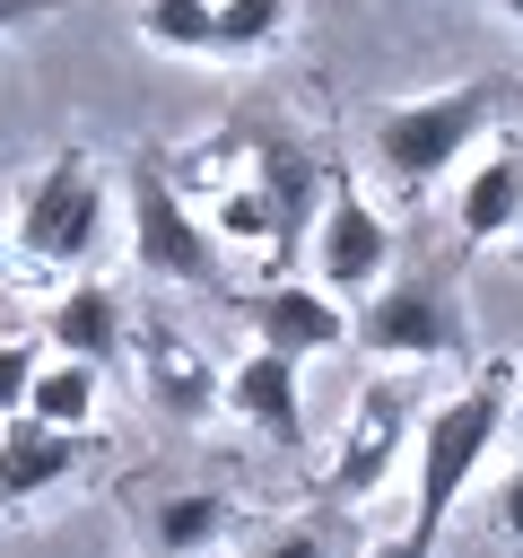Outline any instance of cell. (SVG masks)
I'll list each match as a JSON object with an SVG mask.
<instances>
[{"label": "cell", "instance_id": "cell-20", "mask_svg": "<svg viewBox=\"0 0 523 558\" xmlns=\"http://www.w3.org/2000/svg\"><path fill=\"white\" fill-rule=\"evenodd\" d=\"M26 384H35V340L0 331V418H17V410H26Z\"/></svg>", "mask_w": 523, "mask_h": 558}, {"label": "cell", "instance_id": "cell-9", "mask_svg": "<svg viewBox=\"0 0 523 558\" xmlns=\"http://www.w3.org/2000/svg\"><path fill=\"white\" fill-rule=\"evenodd\" d=\"M244 323H253V340L262 349H279V357H331V349H349V305L340 296H323L314 279H270L262 296H244Z\"/></svg>", "mask_w": 523, "mask_h": 558}, {"label": "cell", "instance_id": "cell-17", "mask_svg": "<svg viewBox=\"0 0 523 558\" xmlns=\"http://www.w3.org/2000/svg\"><path fill=\"white\" fill-rule=\"evenodd\" d=\"M296 0H209V52H262L279 44Z\"/></svg>", "mask_w": 523, "mask_h": 558}, {"label": "cell", "instance_id": "cell-21", "mask_svg": "<svg viewBox=\"0 0 523 558\" xmlns=\"http://www.w3.org/2000/svg\"><path fill=\"white\" fill-rule=\"evenodd\" d=\"M253 558H331V541H323V523H288V532H270Z\"/></svg>", "mask_w": 523, "mask_h": 558}, {"label": "cell", "instance_id": "cell-1", "mask_svg": "<svg viewBox=\"0 0 523 558\" xmlns=\"http://www.w3.org/2000/svg\"><path fill=\"white\" fill-rule=\"evenodd\" d=\"M506 410H514V366H506V357H479L471 384L427 410V427H418V480H410V532H418V541L445 532V514H453V497L479 480Z\"/></svg>", "mask_w": 523, "mask_h": 558}, {"label": "cell", "instance_id": "cell-2", "mask_svg": "<svg viewBox=\"0 0 523 558\" xmlns=\"http://www.w3.org/2000/svg\"><path fill=\"white\" fill-rule=\"evenodd\" d=\"M349 340L375 349V357H401V366H471L479 340H471V305H462V270H401L366 296V314H349Z\"/></svg>", "mask_w": 523, "mask_h": 558}, {"label": "cell", "instance_id": "cell-10", "mask_svg": "<svg viewBox=\"0 0 523 558\" xmlns=\"http://www.w3.org/2000/svg\"><path fill=\"white\" fill-rule=\"evenodd\" d=\"M218 401L262 436V445H279V453H305V366L296 357H279V349H253L227 384H218Z\"/></svg>", "mask_w": 523, "mask_h": 558}, {"label": "cell", "instance_id": "cell-16", "mask_svg": "<svg viewBox=\"0 0 523 558\" xmlns=\"http://www.w3.org/2000/svg\"><path fill=\"white\" fill-rule=\"evenodd\" d=\"M96 401H105V384H96V366H78V357L35 366V384H26V418H44V427H61V436H87V427H96Z\"/></svg>", "mask_w": 523, "mask_h": 558}, {"label": "cell", "instance_id": "cell-15", "mask_svg": "<svg viewBox=\"0 0 523 558\" xmlns=\"http://www.w3.org/2000/svg\"><path fill=\"white\" fill-rule=\"evenodd\" d=\"M227 523H235V506L218 488H174V497H157L148 541H157V558H209L227 541Z\"/></svg>", "mask_w": 523, "mask_h": 558}, {"label": "cell", "instance_id": "cell-13", "mask_svg": "<svg viewBox=\"0 0 523 558\" xmlns=\"http://www.w3.org/2000/svg\"><path fill=\"white\" fill-rule=\"evenodd\" d=\"M44 340L61 349V357H78V366H113L122 357V296L105 288V279H70L52 305H44Z\"/></svg>", "mask_w": 523, "mask_h": 558}, {"label": "cell", "instance_id": "cell-5", "mask_svg": "<svg viewBox=\"0 0 523 558\" xmlns=\"http://www.w3.org/2000/svg\"><path fill=\"white\" fill-rule=\"evenodd\" d=\"M96 235H105V183H96L87 148H61V157L17 192L9 244H17L26 262H44V270H70V262L96 253Z\"/></svg>", "mask_w": 523, "mask_h": 558}, {"label": "cell", "instance_id": "cell-18", "mask_svg": "<svg viewBox=\"0 0 523 558\" xmlns=\"http://www.w3.org/2000/svg\"><path fill=\"white\" fill-rule=\"evenodd\" d=\"M139 35L157 52H209V0H139Z\"/></svg>", "mask_w": 523, "mask_h": 558}, {"label": "cell", "instance_id": "cell-25", "mask_svg": "<svg viewBox=\"0 0 523 558\" xmlns=\"http://www.w3.org/2000/svg\"><path fill=\"white\" fill-rule=\"evenodd\" d=\"M497 9H506V17H514V26H523V0H497Z\"/></svg>", "mask_w": 523, "mask_h": 558}, {"label": "cell", "instance_id": "cell-3", "mask_svg": "<svg viewBox=\"0 0 523 558\" xmlns=\"http://www.w3.org/2000/svg\"><path fill=\"white\" fill-rule=\"evenodd\" d=\"M488 113H497V87H488V78H462V87L384 105V113H375V166H384V183H392V192H427V183L453 174V157L488 131Z\"/></svg>", "mask_w": 523, "mask_h": 558}, {"label": "cell", "instance_id": "cell-27", "mask_svg": "<svg viewBox=\"0 0 523 558\" xmlns=\"http://www.w3.org/2000/svg\"><path fill=\"white\" fill-rule=\"evenodd\" d=\"M514 244H523V209H514Z\"/></svg>", "mask_w": 523, "mask_h": 558}, {"label": "cell", "instance_id": "cell-6", "mask_svg": "<svg viewBox=\"0 0 523 558\" xmlns=\"http://www.w3.org/2000/svg\"><path fill=\"white\" fill-rule=\"evenodd\" d=\"M384 279H392V227H384V209L331 166V192H323V218H314V288L340 296V305H366Z\"/></svg>", "mask_w": 523, "mask_h": 558}, {"label": "cell", "instance_id": "cell-19", "mask_svg": "<svg viewBox=\"0 0 523 558\" xmlns=\"http://www.w3.org/2000/svg\"><path fill=\"white\" fill-rule=\"evenodd\" d=\"M209 209H218V227H209L218 244H262V253H270V209H262L253 174H244V183H227V192H218Z\"/></svg>", "mask_w": 523, "mask_h": 558}, {"label": "cell", "instance_id": "cell-12", "mask_svg": "<svg viewBox=\"0 0 523 558\" xmlns=\"http://www.w3.org/2000/svg\"><path fill=\"white\" fill-rule=\"evenodd\" d=\"M139 384H148V401H157L166 418H209V410H218V366H209V349H200L192 331H174V323H148V331H139Z\"/></svg>", "mask_w": 523, "mask_h": 558}, {"label": "cell", "instance_id": "cell-26", "mask_svg": "<svg viewBox=\"0 0 523 558\" xmlns=\"http://www.w3.org/2000/svg\"><path fill=\"white\" fill-rule=\"evenodd\" d=\"M506 418H514V427H523V392H514V410H506Z\"/></svg>", "mask_w": 523, "mask_h": 558}, {"label": "cell", "instance_id": "cell-7", "mask_svg": "<svg viewBox=\"0 0 523 558\" xmlns=\"http://www.w3.org/2000/svg\"><path fill=\"white\" fill-rule=\"evenodd\" d=\"M244 157H253V192H262V209H270V262H279V279H288V262L305 253V235H314V218H323L331 157H314L305 140H288V131H270V122L244 131Z\"/></svg>", "mask_w": 523, "mask_h": 558}, {"label": "cell", "instance_id": "cell-24", "mask_svg": "<svg viewBox=\"0 0 523 558\" xmlns=\"http://www.w3.org/2000/svg\"><path fill=\"white\" fill-rule=\"evenodd\" d=\"M61 0H0V35H17V26H35V17H52Z\"/></svg>", "mask_w": 523, "mask_h": 558}, {"label": "cell", "instance_id": "cell-11", "mask_svg": "<svg viewBox=\"0 0 523 558\" xmlns=\"http://www.w3.org/2000/svg\"><path fill=\"white\" fill-rule=\"evenodd\" d=\"M87 462H96V436H61V427H44L26 410L0 418V514L26 506V497H44V488H61Z\"/></svg>", "mask_w": 523, "mask_h": 558}, {"label": "cell", "instance_id": "cell-4", "mask_svg": "<svg viewBox=\"0 0 523 558\" xmlns=\"http://www.w3.org/2000/svg\"><path fill=\"white\" fill-rule=\"evenodd\" d=\"M131 262L148 279H174V288H218V235L174 192V174H166L157 148L131 157Z\"/></svg>", "mask_w": 523, "mask_h": 558}, {"label": "cell", "instance_id": "cell-23", "mask_svg": "<svg viewBox=\"0 0 523 558\" xmlns=\"http://www.w3.org/2000/svg\"><path fill=\"white\" fill-rule=\"evenodd\" d=\"M366 558H436V541H418V532H384Z\"/></svg>", "mask_w": 523, "mask_h": 558}, {"label": "cell", "instance_id": "cell-14", "mask_svg": "<svg viewBox=\"0 0 523 558\" xmlns=\"http://www.w3.org/2000/svg\"><path fill=\"white\" fill-rule=\"evenodd\" d=\"M514 209H523V157L497 148V157L471 166V183L453 192V235H462V244H497V235H514Z\"/></svg>", "mask_w": 523, "mask_h": 558}, {"label": "cell", "instance_id": "cell-8", "mask_svg": "<svg viewBox=\"0 0 523 558\" xmlns=\"http://www.w3.org/2000/svg\"><path fill=\"white\" fill-rule=\"evenodd\" d=\"M410 410H418V392L401 384V375H375L366 392H357V410H349V445H340V462H331V480H323V497H366L384 471H392V453L410 445Z\"/></svg>", "mask_w": 523, "mask_h": 558}, {"label": "cell", "instance_id": "cell-22", "mask_svg": "<svg viewBox=\"0 0 523 558\" xmlns=\"http://www.w3.org/2000/svg\"><path fill=\"white\" fill-rule=\"evenodd\" d=\"M497 523H506V532L523 541V462H514V471L497 480Z\"/></svg>", "mask_w": 523, "mask_h": 558}]
</instances>
